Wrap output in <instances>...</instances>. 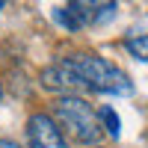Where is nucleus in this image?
<instances>
[{
  "mask_svg": "<svg viewBox=\"0 0 148 148\" xmlns=\"http://www.w3.org/2000/svg\"><path fill=\"white\" fill-rule=\"evenodd\" d=\"M0 148H18V145L12 142V139H0Z\"/></svg>",
  "mask_w": 148,
  "mask_h": 148,
  "instance_id": "obj_8",
  "label": "nucleus"
},
{
  "mask_svg": "<svg viewBox=\"0 0 148 148\" xmlns=\"http://www.w3.org/2000/svg\"><path fill=\"white\" fill-rule=\"evenodd\" d=\"M98 116H101V125L107 127V133H110V136H116V139H119L121 127H119V116L113 113V107H104V110H101Z\"/></svg>",
  "mask_w": 148,
  "mask_h": 148,
  "instance_id": "obj_7",
  "label": "nucleus"
},
{
  "mask_svg": "<svg viewBox=\"0 0 148 148\" xmlns=\"http://www.w3.org/2000/svg\"><path fill=\"white\" fill-rule=\"evenodd\" d=\"M56 121L62 125L77 142H95L101 136V116L92 110L89 101H83L77 95H65L56 104Z\"/></svg>",
  "mask_w": 148,
  "mask_h": 148,
  "instance_id": "obj_2",
  "label": "nucleus"
},
{
  "mask_svg": "<svg viewBox=\"0 0 148 148\" xmlns=\"http://www.w3.org/2000/svg\"><path fill=\"white\" fill-rule=\"evenodd\" d=\"M65 62L71 65L80 89H92V92H104V95H130L133 92L130 77L104 56L71 53V56H65Z\"/></svg>",
  "mask_w": 148,
  "mask_h": 148,
  "instance_id": "obj_1",
  "label": "nucleus"
},
{
  "mask_svg": "<svg viewBox=\"0 0 148 148\" xmlns=\"http://www.w3.org/2000/svg\"><path fill=\"white\" fill-rule=\"evenodd\" d=\"M27 148H68V142L51 116L36 113L27 121Z\"/></svg>",
  "mask_w": 148,
  "mask_h": 148,
  "instance_id": "obj_4",
  "label": "nucleus"
},
{
  "mask_svg": "<svg viewBox=\"0 0 148 148\" xmlns=\"http://www.w3.org/2000/svg\"><path fill=\"white\" fill-rule=\"evenodd\" d=\"M116 12H119L116 3H65L53 12V18L65 30H80V27H92V24L110 21Z\"/></svg>",
  "mask_w": 148,
  "mask_h": 148,
  "instance_id": "obj_3",
  "label": "nucleus"
},
{
  "mask_svg": "<svg viewBox=\"0 0 148 148\" xmlns=\"http://www.w3.org/2000/svg\"><path fill=\"white\" fill-rule=\"evenodd\" d=\"M125 47H127V53H130L133 59H139V62L148 65V33H142V36H130V39L125 42Z\"/></svg>",
  "mask_w": 148,
  "mask_h": 148,
  "instance_id": "obj_6",
  "label": "nucleus"
},
{
  "mask_svg": "<svg viewBox=\"0 0 148 148\" xmlns=\"http://www.w3.org/2000/svg\"><path fill=\"white\" fill-rule=\"evenodd\" d=\"M42 86L45 89H53V92H74V89H80V83L74 77L71 65L65 62V56L59 59V62H53L51 68L42 71Z\"/></svg>",
  "mask_w": 148,
  "mask_h": 148,
  "instance_id": "obj_5",
  "label": "nucleus"
},
{
  "mask_svg": "<svg viewBox=\"0 0 148 148\" xmlns=\"http://www.w3.org/2000/svg\"><path fill=\"white\" fill-rule=\"evenodd\" d=\"M0 9H3V3H0Z\"/></svg>",
  "mask_w": 148,
  "mask_h": 148,
  "instance_id": "obj_11",
  "label": "nucleus"
},
{
  "mask_svg": "<svg viewBox=\"0 0 148 148\" xmlns=\"http://www.w3.org/2000/svg\"><path fill=\"white\" fill-rule=\"evenodd\" d=\"M0 101H3V89H0Z\"/></svg>",
  "mask_w": 148,
  "mask_h": 148,
  "instance_id": "obj_9",
  "label": "nucleus"
},
{
  "mask_svg": "<svg viewBox=\"0 0 148 148\" xmlns=\"http://www.w3.org/2000/svg\"><path fill=\"white\" fill-rule=\"evenodd\" d=\"M92 148H101V145H92Z\"/></svg>",
  "mask_w": 148,
  "mask_h": 148,
  "instance_id": "obj_10",
  "label": "nucleus"
}]
</instances>
